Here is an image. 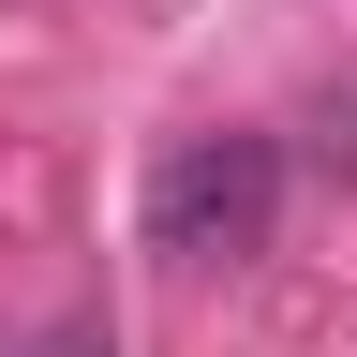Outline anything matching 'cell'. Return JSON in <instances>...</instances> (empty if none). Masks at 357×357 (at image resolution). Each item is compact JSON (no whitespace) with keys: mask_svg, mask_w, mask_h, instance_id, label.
<instances>
[{"mask_svg":"<svg viewBox=\"0 0 357 357\" xmlns=\"http://www.w3.org/2000/svg\"><path fill=\"white\" fill-rule=\"evenodd\" d=\"M268 208H283V149H268V134H178L149 164V253L164 268L268 253Z\"/></svg>","mask_w":357,"mask_h":357,"instance_id":"cell-1","label":"cell"},{"mask_svg":"<svg viewBox=\"0 0 357 357\" xmlns=\"http://www.w3.org/2000/svg\"><path fill=\"white\" fill-rule=\"evenodd\" d=\"M45 357H119V342H105V328H60V342H45Z\"/></svg>","mask_w":357,"mask_h":357,"instance_id":"cell-2","label":"cell"}]
</instances>
